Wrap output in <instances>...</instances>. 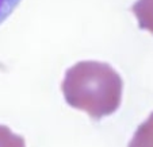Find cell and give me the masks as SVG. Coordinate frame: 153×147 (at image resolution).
I'll use <instances>...</instances> for the list:
<instances>
[{
	"mask_svg": "<svg viewBox=\"0 0 153 147\" xmlns=\"http://www.w3.org/2000/svg\"><path fill=\"white\" fill-rule=\"evenodd\" d=\"M123 81L104 62L83 61L67 70L61 90L71 107L87 112L95 120L119 108Z\"/></svg>",
	"mask_w": 153,
	"mask_h": 147,
	"instance_id": "6da1fadb",
	"label": "cell"
},
{
	"mask_svg": "<svg viewBox=\"0 0 153 147\" xmlns=\"http://www.w3.org/2000/svg\"><path fill=\"white\" fill-rule=\"evenodd\" d=\"M131 11L138 20V26L153 34V0H137Z\"/></svg>",
	"mask_w": 153,
	"mask_h": 147,
	"instance_id": "7a4b0ae2",
	"label": "cell"
},
{
	"mask_svg": "<svg viewBox=\"0 0 153 147\" xmlns=\"http://www.w3.org/2000/svg\"><path fill=\"white\" fill-rule=\"evenodd\" d=\"M129 147H153V112L144 123L138 126Z\"/></svg>",
	"mask_w": 153,
	"mask_h": 147,
	"instance_id": "3957f363",
	"label": "cell"
},
{
	"mask_svg": "<svg viewBox=\"0 0 153 147\" xmlns=\"http://www.w3.org/2000/svg\"><path fill=\"white\" fill-rule=\"evenodd\" d=\"M0 147H26L25 139L14 134L7 126L0 124Z\"/></svg>",
	"mask_w": 153,
	"mask_h": 147,
	"instance_id": "277c9868",
	"label": "cell"
},
{
	"mask_svg": "<svg viewBox=\"0 0 153 147\" xmlns=\"http://www.w3.org/2000/svg\"><path fill=\"white\" fill-rule=\"evenodd\" d=\"M22 0H0V24L15 11Z\"/></svg>",
	"mask_w": 153,
	"mask_h": 147,
	"instance_id": "5b68a950",
	"label": "cell"
}]
</instances>
